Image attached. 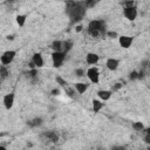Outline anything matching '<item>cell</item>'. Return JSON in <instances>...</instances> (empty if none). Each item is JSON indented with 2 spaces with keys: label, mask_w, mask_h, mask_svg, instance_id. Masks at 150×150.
<instances>
[{
  "label": "cell",
  "mask_w": 150,
  "mask_h": 150,
  "mask_svg": "<svg viewBox=\"0 0 150 150\" xmlns=\"http://www.w3.org/2000/svg\"><path fill=\"white\" fill-rule=\"evenodd\" d=\"M32 62L34 63L35 68H41V67H43L45 61H43V57H42L41 53H35V54L33 55V57H32Z\"/></svg>",
  "instance_id": "11"
},
{
  "label": "cell",
  "mask_w": 150,
  "mask_h": 150,
  "mask_svg": "<svg viewBox=\"0 0 150 150\" xmlns=\"http://www.w3.org/2000/svg\"><path fill=\"white\" fill-rule=\"evenodd\" d=\"M14 98H15V95H14L13 93H11V94H6V95L4 96V98H2V103H4V107H5L7 110L12 109V107H13V104H14Z\"/></svg>",
  "instance_id": "8"
},
{
  "label": "cell",
  "mask_w": 150,
  "mask_h": 150,
  "mask_svg": "<svg viewBox=\"0 0 150 150\" xmlns=\"http://www.w3.org/2000/svg\"><path fill=\"white\" fill-rule=\"evenodd\" d=\"M105 29V23L103 20H91L88 23V33L93 38H97L98 35L103 34Z\"/></svg>",
  "instance_id": "2"
},
{
  "label": "cell",
  "mask_w": 150,
  "mask_h": 150,
  "mask_svg": "<svg viewBox=\"0 0 150 150\" xmlns=\"http://www.w3.org/2000/svg\"><path fill=\"white\" fill-rule=\"evenodd\" d=\"M75 76H77V77H82V76H84V69L83 68H76L75 69Z\"/></svg>",
  "instance_id": "24"
},
{
  "label": "cell",
  "mask_w": 150,
  "mask_h": 150,
  "mask_svg": "<svg viewBox=\"0 0 150 150\" xmlns=\"http://www.w3.org/2000/svg\"><path fill=\"white\" fill-rule=\"evenodd\" d=\"M66 53L63 52H53L52 54V62H53V67L54 68H60L64 60H66Z\"/></svg>",
  "instance_id": "4"
},
{
  "label": "cell",
  "mask_w": 150,
  "mask_h": 150,
  "mask_svg": "<svg viewBox=\"0 0 150 150\" xmlns=\"http://www.w3.org/2000/svg\"><path fill=\"white\" fill-rule=\"evenodd\" d=\"M137 14H138L137 7L134 6V5H131V6H125V7L123 8V15H124V18H125L127 20H129V21L136 20Z\"/></svg>",
  "instance_id": "5"
},
{
  "label": "cell",
  "mask_w": 150,
  "mask_h": 150,
  "mask_svg": "<svg viewBox=\"0 0 150 150\" xmlns=\"http://www.w3.org/2000/svg\"><path fill=\"white\" fill-rule=\"evenodd\" d=\"M87 12V7L84 6L83 1H74V0H68L66 2V13L69 16L71 23L81 21Z\"/></svg>",
  "instance_id": "1"
},
{
  "label": "cell",
  "mask_w": 150,
  "mask_h": 150,
  "mask_svg": "<svg viewBox=\"0 0 150 150\" xmlns=\"http://www.w3.org/2000/svg\"><path fill=\"white\" fill-rule=\"evenodd\" d=\"M129 79L130 80H136V79H138V73L137 71H131L130 74H129Z\"/></svg>",
  "instance_id": "28"
},
{
  "label": "cell",
  "mask_w": 150,
  "mask_h": 150,
  "mask_svg": "<svg viewBox=\"0 0 150 150\" xmlns=\"http://www.w3.org/2000/svg\"><path fill=\"white\" fill-rule=\"evenodd\" d=\"M74 89H75V91H76L77 94L82 95V94H84V93L87 91V89H88V84L84 83V82H77V83H75Z\"/></svg>",
  "instance_id": "13"
},
{
  "label": "cell",
  "mask_w": 150,
  "mask_h": 150,
  "mask_svg": "<svg viewBox=\"0 0 150 150\" xmlns=\"http://www.w3.org/2000/svg\"><path fill=\"white\" fill-rule=\"evenodd\" d=\"M15 56H16V50H6L1 54L0 62L2 66H8L14 61Z\"/></svg>",
  "instance_id": "3"
},
{
  "label": "cell",
  "mask_w": 150,
  "mask_h": 150,
  "mask_svg": "<svg viewBox=\"0 0 150 150\" xmlns=\"http://www.w3.org/2000/svg\"><path fill=\"white\" fill-rule=\"evenodd\" d=\"M86 74H87V76H88V79H89V81L91 83H95L96 84V83L100 82V71H98V69L96 67H94V66L89 67L87 69Z\"/></svg>",
  "instance_id": "6"
},
{
  "label": "cell",
  "mask_w": 150,
  "mask_h": 150,
  "mask_svg": "<svg viewBox=\"0 0 150 150\" xmlns=\"http://www.w3.org/2000/svg\"><path fill=\"white\" fill-rule=\"evenodd\" d=\"M64 91H66V94H67V96H69V97H75V89H71V88H68V87H64Z\"/></svg>",
  "instance_id": "23"
},
{
  "label": "cell",
  "mask_w": 150,
  "mask_h": 150,
  "mask_svg": "<svg viewBox=\"0 0 150 150\" xmlns=\"http://www.w3.org/2000/svg\"><path fill=\"white\" fill-rule=\"evenodd\" d=\"M120 66V60L115 59V57H109L107 61H105V67L110 70V71H114L118 68Z\"/></svg>",
  "instance_id": "9"
},
{
  "label": "cell",
  "mask_w": 150,
  "mask_h": 150,
  "mask_svg": "<svg viewBox=\"0 0 150 150\" xmlns=\"http://www.w3.org/2000/svg\"><path fill=\"white\" fill-rule=\"evenodd\" d=\"M82 28H83L82 25H77V26L75 27V32H76V33H80V32L82 30Z\"/></svg>",
  "instance_id": "31"
},
{
  "label": "cell",
  "mask_w": 150,
  "mask_h": 150,
  "mask_svg": "<svg viewBox=\"0 0 150 150\" xmlns=\"http://www.w3.org/2000/svg\"><path fill=\"white\" fill-rule=\"evenodd\" d=\"M103 105H104V103L101 100H93V102H91V107H93L94 112H98L103 108Z\"/></svg>",
  "instance_id": "16"
},
{
  "label": "cell",
  "mask_w": 150,
  "mask_h": 150,
  "mask_svg": "<svg viewBox=\"0 0 150 150\" xmlns=\"http://www.w3.org/2000/svg\"><path fill=\"white\" fill-rule=\"evenodd\" d=\"M26 20H27V16L25 14H18L16 18H15V21H16L19 27H23L25 23H26Z\"/></svg>",
  "instance_id": "17"
},
{
  "label": "cell",
  "mask_w": 150,
  "mask_h": 150,
  "mask_svg": "<svg viewBox=\"0 0 150 150\" xmlns=\"http://www.w3.org/2000/svg\"><path fill=\"white\" fill-rule=\"evenodd\" d=\"M107 36L110 38V39H116V38H118V34L116 32H114V30H108L107 32Z\"/></svg>",
  "instance_id": "26"
},
{
  "label": "cell",
  "mask_w": 150,
  "mask_h": 150,
  "mask_svg": "<svg viewBox=\"0 0 150 150\" xmlns=\"http://www.w3.org/2000/svg\"><path fill=\"white\" fill-rule=\"evenodd\" d=\"M52 49H53V52H62L63 50V41L54 40L52 42Z\"/></svg>",
  "instance_id": "15"
},
{
  "label": "cell",
  "mask_w": 150,
  "mask_h": 150,
  "mask_svg": "<svg viewBox=\"0 0 150 150\" xmlns=\"http://www.w3.org/2000/svg\"><path fill=\"white\" fill-rule=\"evenodd\" d=\"M6 67H7V66H1V67H0V75H1L2 77H6V76L8 75V70L6 69Z\"/></svg>",
  "instance_id": "25"
},
{
  "label": "cell",
  "mask_w": 150,
  "mask_h": 150,
  "mask_svg": "<svg viewBox=\"0 0 150 150\" xmlns=\"http://www.w3.org/2000/svg\"><path fill=\"white\" fill-rule=\"evenodd\" d=\"M6 39H7L8 41H13V40H14V35H7Z\"/></svg>",
  "instance_id": "32"
},
{
  "label": "cell",
  "mask_w": 150,
  "mask_h": 150,
  "mask_svg": "<svg viewBox=\"0 0 150 150\" xmlns=\"http://www.w3.org/2000/svg\"><path fill=\"white\" fill-rule=\"evenodd\" d=\"M55 80H56V83H57V84H60L61 87H67V84H68V83H67V81H66V80H63L61 76H56V79H55Z\"/></svg>",
  "instance_id": "22"
},
{
  "label": "cell",
  "mask_w": 150,
  "mask_h": 150,
  "mask_svg": "<svg viewBox=\"0 0 150 150\" xmlns=\"http://www.w3.org/2000/svg\"><path fill=\"white\" fill-rule=\"evenodd\" d=\"M50 94H52L53 96H59V95H60V89H59V88H54V89H52Z\"/></svg>",
  "instance_id": "29"
},
{
  "label": "cell",
  "mask_w": 150,
  "mask_h": 150,
  "mask_svg": "<svg viewBox=\"0 0 150 150\" xmlns=\"http://www.w3.org/2000/svg\"><path fill=\"white\" fill-rule=\"evenodd\" d=\"M120 88H122V83H115V86L112 87V90H118Z\"/></svg>",
  "instance_id": "30"
},
{
  "label": "cell",
  "mask_w": 150,
  "mask_h": 150,
  "mask_svg": "<svg viewBox=\"0 0 150 150\" xmlns=\"http://www.w3.org/2000/svg\"><path fill=\"white\" fill-rule=\"evenodd\" d=\"M101 0H83V2H84V6L87 7V8H91V7H94L96 4H98Z\"/></svg>",
  "instance_id": "21"
},
{
  "label": "cell",
  "mask_w": 150,
  "mask_h": 150,
  "mask_svg": "<svg viewBox=\"0 0 150 150\" xmlns=\"http://www.w3.org/2000/svg\"><path fill=\"white\" fill-rule=\"evenodd\" d=\"M43 136L48 139V141H52V142H56L57 141V135L54 132V131H48V132H45L43 134Z\"/></svg>",
  "instance_id": "18"
},
{
  "label": "cell",
  "mask_w": 150,
  "mask_h": 150,
  "mask_svg": "<svg viewBox=\"0 0 150 150\" xmlns=\"http://www.w3.org/2000/svg\"><path fill=\"white\" fill-rule=\"evenodd\" d=\"M28 75H29V77L35 79V77H36V75H38V70H36V68H32V69L29 70Z\"/></svg>",
  "instance_id": "27"
},
{
  "label": "cell",
  "mask_w": 150,
  "mask_h": 150,
  "mask_svg": "<svg viewBox=\"0 0 150 150\" xmlns=\"http://www.w3.org/2000/svg\"><path fill=\"white\" fill-rule=\"evenodd\" d=\"M118 42L122 48L128 49L129 47H131V45L134 42V38L129 36V35H121V36H118Z\"/></svg>",
  "instance_id": "7"
},
{
  "label": "cell",
  "mask_w": 150,
  "mask_h": 150,
  "mask_svg": "<svg viewBox=\"0 0 150 150\" xmlns=\"http://www.w3.org/2000/svg\"><path fill=\"white\" fill-rule=\"evenodd\" d=\"M42 123H43V120H42L41 117H34V118H32V120L27 121V124H28L30 128L40 127V125H42Z\"/></svg>",
  "instance_id": "14"
},
{
  "label": "cell",
  "mask_w": 150,
  "mask_h": 150,
  "mask_svg": "<svg viewBox=\"0 0 150 150\" xmlns=\"http://www.w3.org/2000/svg\"><path fill=\"white\" fill-rule=\"evenodd\" d=\"M71 48H73V41L71 40H66V41H63V53H68V52H70L71 50Z\"/></svg>",
  "instance_id": "19"
},
{
  "label": "cell",
  "mask_w": 150,
  "mask_h": 150,
  "mask_svg": "<svg viewBox=\"0 0 150 150\" xmlns=\"http://www.w3.org/2000/svg\"><path fill=\"white\" fill-rule=\"evenodd\" d=\"M98 61H100V56H98V54H96V53H88V54L86 55V62H87L89 66H95Z\"/></svg>",
  "instance_id": "10"
},
{
  "label": "cell",
  "mask_w": 150,
  "mask_h": 150,
  "mask_svg": "<svg viewBox=\"0 0 150 150\" xmlns=\"http://www.w3.org/2000/svg\"><path fill=\"white\" fill-rule=\"evenodd\" d=\"M0 88H1V84H0Z\"/></svg>",
  "instance_id": "33"
},
{
  "label": "cell",
  "mask_w": 150,
  "mask_h": 150,
  "mask_svg": "<svg viewBox=\"0 0 150 150\" xmlns=\"http://www.w3.org/2000/svg\"><path fill=\"white\" fill-rule=\"evenodd\" d=\"M111 95H112V90L101 89V90H98V91H97V96H98V98H100L101 101H103V102H104V101L110 100Z\"/></svg>",
  "instance_id": "12"
},
{
  "label": "cell",
  "mask_w": 150,
  "mask_h": 150,
  "mask_svg": "<svg viewBox=\"0 0 150 150\" xmlns=\"http://www.w3.org/2000/svg\"><path fill=\"white\" fill-rule=\"evenodd\" d=\"M131 127H132V129H134L135 131H142V130H144V124H143L142 122H139V121L134 122V123L131 124Z\"/></svg>",
  "instance_id": "20"
}]
</instances>
